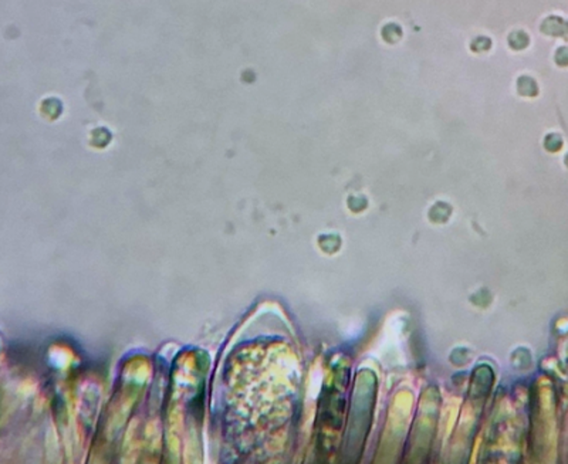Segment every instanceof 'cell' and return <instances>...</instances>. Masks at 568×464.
<instances>
[{"mask_svg": "<svg viewBox=\"0 0 568 464\" xmlns=\"http://www.w3.org/2000/svg\"><path fill=\"white\" fill-rule=\"evenodd\" d=\"M541 32L544 34L554 36V37H567L568 20H564L558 16H550L541 23Z\"/></svg>", "mask_w": 568, "mask_h": 464, "instance_id": "cell-1", "label": "cell"}, {"mask_svg": "<svg viewBox=\"0 0 568 464\" xmlns=\"http://www.w3.org/2000/svg\"><path fill=\"white\" fill-rule=\"evenodd\" d=\"M381 36L386 43H396L399 42V38L402 37V28L398 26L396 23H388L382 27V32Z\"/></svg>", "mask_w": 568, "mask_h": 464, "instance_id": "cell-3", "label": "cell"}, {"mask_svg": "<svg viewBox=\"0 0 568 464\" xmlns=\"http://www.w3.org/2000/svg\"><path fill=\"white\" fill-rule=\"evenodd\" d=\"M545 144H547V148L548 149H558L559 145H561V140H559L558 135H548L547 136V140H545Z\"/></svg>", "mask_w": 568, "mask_h": 464, "instance_id": "cell-7", "label": "cell"}, {"mask_svg": "<svg viewBox=\"0 0 568 464\" xmlns=\"http://www.w3.org/2000/svg\"><path fill=\"white\" fill-rule=\"evenodd\" d=\"M528 42H530V38L523 30H516L508 36V46L513 50H523L528 46Z\"/></svg>", "mask_w": 568, "mask_h": 464, "instance_id": "cell-4", "label": "cell"}, {"mask_svg": "<svg viewBox=\"0 0 568 464\" xmlns=\"http://www.w3.org/2000/svg\"><path fill=\"white\" fill-rule=\"evenodd\" d=\"M490 47H491V40L486 36H480V37H476L470 44V48H472L474 53H484L487 52Z\"/></svg>", "mask_w": 568, "mask_h": 464, "instance_id": "cell-5", "label": "cell"}, {"mask_svg": "<svg viewBox=\"0 0 568 464\" xmlns=\"http://www.w3.org/2000/svg\"><path fill=\"white\" fill-rule=\"evenodd\" d=\"M517 91L524 96H535L538 94V86L531 77L521 76L517 80Z\"/></svg>", "mask_w": 568, "mask_h": 464, "instance_id": "cell-2", "label": "cell"}, {"mask_svg": "<svg viewBox=\"0 0 568 464\" xmlns=\"http://www.w3.org/2000/svg\"><path fill=\"white\" fill-rule=\"evenodd\" d=\"M555 62L561 67L568 66V47H559L555 53Z\"/></svg>", "mask_w": 568, "mask_h": 464, "instance_id": "cell-6", "label": "cell"}]
</instances>
